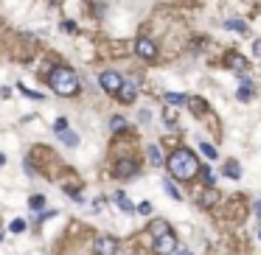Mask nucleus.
I'll return each instance as SVG.
<instances>
[{"label":"nucleus","mask_w":261,"mask_h":255,"mask_svg":"<svg viewBox=\"0 0 261 255\" xmlns=\"http://www.w3.org/2000/svg\"><path fill=\"white\" fill-rule=\"evenodd\" d=\"M239 101H241V104L253 101V84H250V82H244V84L239 87Z\"/></svg>","instance_id":"obj_15"},{"label":"nucleus","mask_w":261,"mask_h":255,"mask_svg":"<svg viewBox=\"0 0 261 255\" xmlns=\"http://www.w3.org/2000/svg\"><path fill=\"white\" fill-rule=\"evenodd\" d=\"M166 194H169V196L174 199V202H180V199H183V194L177 191V188H174V185H171V182H166Z\"/></svg>","instance_id":"obj_23"},{"label":"nucleus","mask_w":261,"mask_h":255,"mask_svg":"<svg viewBox=\"0 0 261 255\" xmlns=\"http://www.w3.org/2000/svg\"><path fill=\"white\" fill-rule=\"evenodd\" d=\"M135 210L141 213V216H149V213H152V202H141V205L135 208Z\"/></svg>","instance_id":"obj_25"},{"label":"nucleus","mask_w":261,"mask_h":255,"mask_svg":"<svg viewBox=\"0 0 261 255\" xmlns=\"http://www.w3.org/2000/svg\"><path fill=\"white\" fill-rule=\"evenodd\" d=\"M253 54H255V59H261V40H255V42H253Z\"/></svg>","instance_id":"obj_29"},{"label":"nucleus","mask_w":261,"mask_h":255,"mask_svg":"<svg viewBox=\"0 0 261 255\" xmlns=\"http://www.w3.org/2000/svg\"><path fill=\"white\" fill-rule=\"evenodd\" d=\"M225 64L230 68V70H236V73H244L247 68H250V62H247V59L241 56L239 50H230V54L225 56Z\"/></svg>","instance_id":"obj_9"},{"label":"nucleus","mask_w":261,"mask_h":255,"mask_svg":"<svg viewBox=\"0 0 261 255\" xmlns=\"http://www.w3.org/2000/svg\"><path fill=\"white\" fill-rule=\"evenodd\" d=\"M9 230H12V233H23V230H26V222H23V219H15L12 224H9Z\"/></svg>","instance_id":"obj_24"},{"label":"nucleus","mask_w":261,"mask_h":255,"mask_svg":"<svg viewBox=\"0 0 261 255\" xmlns=\"http://www.w3.org/2000/svg\"><path fill=\"white\" fill-rule=\"evenodd\" d=\"M62 31H65V34H76V22H73V20H65L62 22Z\"/></svg>","instance_id":"obj_26"},{"label":"nucleus","mask_w":261,"mask_h":255,"mask_svg":"<svg viewBox=\"0 0 261 255\" xmlns=\"http://www.w3.org/2000/svg\"><path fill=\"white\" fill-rule=\"evenodd\" d=\"M171 255H191V250H180V247H177V250H174V252H171Z\"/></svg>","instance_id":"obj_31"},{"label":"nucleus","mask_w":261,"mask_h":255,"mask_svg":"<svg viewBox=\"0 0 261 255\" xmlns=\"http://www.w3.org/2000/svg\"><path fill=\"white\" fill-rule=\"evenodd\" d=\"M121 82H124V78H121L115 70H104V73L99 76V84H101V90H104V92H110V96H115V92H118Z\"/></svg>","instance_id":"obj_4"},{"label":"nucleus","mask_w":261,"mask_h":255,"mask_svg":"<svg viewBox=\"0 0 261 255\" xmlns=\"http://www.w3.org/2000/svg\"><path fill=\"white\" fill-rule=\"evenodd\" d=\"M169 171H171V177H174V180H183V182L194 180V177H197V171H199L197 154H194V152H188V149L174 152V154L169 157Z\"/></svg>","instance_id":"obj_1"},{"label":"nucleus","mask_w":261,"mask_h":255,"mask_svg":"<svg viewBox=\"0 0 261 255\" xmlns=\"http://www.w3.org/2000/svg\"><path fill=\"white\" fill-rule=\"evenodd\" d=\"M59 140H62L65 146H79V135H76V132H71V129L59 132Z\"/></svg>","instance_id":"obj_14"},{"label":"nucleus","mask_w":261,"mask_h":255,"mask_svg":"<svg viewBox=\"0 0 261 255\" xmlns=\"http://www.w3.org/2000/svg\"><path fill=\"white\" fill-rule=\"evenodd\" d=\"M110 129H113V132H124V129H127V118H124V115H113Z\"/></svg>","instance_id":"obj_16"},{"label":"nucleus","mask_w":261,"mask_h":255,"mask_svg":"<svg viewBox=\"0 0 261 255\" xmlns=\"http://www.w3.org/2000/svg\"><path fill=\"white\" fill-rule=\"evenodd\" d=\"M216 202H219V194L213 191V188H211V191H205V196H202V205L205 208H213Z\"/></svg>","instance_id":"obj_20"},{"label":"nucleus","mask_w":261,"mask_h":255,"mask_svg":"<svg viewBox=\"0 0 261 255\" xmlns=\"http://www.w3.org/2000/svg\"><path fill=\"white\" fill-rule=\"evenodd\" d=\"M54 129H57V132H65V129H68V124H65V120H62V118H59V120H57V124H54Z\"/></svg>","instance_id":"obj_30"},{"label":"nucleus","mask_w":261,"mask_h":255,"mask_svg":"<svg viewBox=\"0 0 261 255\" xmlns=\"http://www.w3.org/2000/svg\"><path fill=\"white\" fill-rule=\"evenodd\" d=\"M115 177L118 180H129V177H135L138 174V160H132V157H124V160H118L115 163Z\"/></svg>","instance_id":"obj_5"},{"label":"nucleus","mask_w":261,"mask_h":255,"mask_svg":"<svg viewBox=\"0 0 261 255\" xmlns=\"http://www.w3.org/2000/svg\"><path fill=\"white\" fill-rule=\"evenodd\" d=\"M65 194H68V196H73L76 202H82V194H79L76 188H65Z\"/></svg>","instance_id":"obj_28"},{"label":"nucleus","mask_w":261,"mask_h":255,"mask_svg":"<svg viewBox=\"0 0 261 255\" xmlns=\"http://www.w3.org/2000/svg\"><path fill=\"white\" fill-rule=\"evenodd\" d=\"M93 247H96V255H115L118 252V241L113 236H99Z\"/></svg>","instance_id":"obj_7"},{"label":"nucleus","mask_w":261,"mask_h":255,"mask_svg":"<svg viewBox=\"0 0 261 255\" xmlns=\"http://www.w3.org/2000/svg\"><path fill=\"white\" fill-rule=\"evenodd\" d=\"M163 98L174 106H185V96H180V92H163Z\"/></svg>","instance_id":"obj_17"},{"label":"nucleus","mask_w":261,"mask_h":255,"mask_svg":"<svg viewBox=\"0 0 261 255\" xmlns=\"http://www.w3.org/2000/svg\"><path fill=\"white\" fill-rule=\"evenodd\" d=\"M3 163H6V157H3V154H0V166H3Z\"/></svg>","instance_id":"obj_33"},{"label":"nucleus","mask_w":261,"mask_h":255,"mask_svg":"<svg viewBox=\"0 0 261 255\" xmlns=\"http://www.w3.org/2000/svg\"><path fill=\"white\" fill-rule=\"evenodd\" d=\"M155 250H157L160 255H171V252H174V250H177V238H174V233L169 230V233L157 236V238H155Z\"/></svg>","instance_id":"obj_6"},{"label":"nucleus","mask_w":261,"mask_h":255,"mask_svg":"<svg viewBox=\"0 0 261 255\" xmlns=\"http://www.w3.org/2000/svg\"><path fill=\"white\" fill-rule=\"evenodd\" d=\"M115 96H118L121 104H132L135 96H138V84H135V82H121V87H118Z\"/></svg>","instance_id":"obj_8"},{"label":"nucleus","mask_w":261,"mask_h":255,"mask_svg":"<svg viewBox=\"0 0 261 255\" xmlns=\"http://www.w3.org/2000/svg\"><path fill=\"white\" fill-rule=\"evenodd\" d=\"M255 213H258V216H261V199H258V202H255Z\"/></svg>","instance_id":"obj_32"},{"label":"nucleus","mask_w":261,"mask_h":255,"mask_svg":"<svg viewBox=\"0 0 261 255\" xmlns=\"http://www.w3.org/2000/svg\"><path fill=\"white\" fill-rule=\"evenodd\" d=\"M258 238H261V230H258Z\"/></svg>","instance_id":"obj_34"},{"label":"nucleus","mask_w":261,"mask_h":255,"mask_svg":"<svg viewBox=\"0 0 261 255\" xmlns=\"http://www.w3.org/2000/svg\"><path fill=\"white\" fill-rule=\"evenodd\" d=\"M222 171H225V177H230V180H239V177H241V166L236 163V160L225 163V168H222Z\"/></svg>","instance_id":"obj_12"},{"label":"nucleus","mask_w":261,"mask_h":255,"mask_svg":"<svg viewBox=\"0 0 261 255\" xmlns=\"http://www.w3.org/2000/svg\"><path fill=\"white\" fill-rule=\"evenodd\" d=\"M23 96H29V98H37V101H43V92H34V90H26V87H23Z\"/></svg>","instance_id":"obj_27"},{"label":"nucleus","mask_w":261,"mask_h":255,"mask_svg":"<svg viewBox=\"0 0 261 255\" xmlns=\"http://www.w3.org/2000/svg\"><path fill=\"white\" fill-rule=\"evenodd\" d=\"M29 208H31V210H43V208H45V199L40 196V194H37V196H31V199H29Z\"/></svg>","instance_id":"obj_22"},{"label":"nucleus","mask_w":261,"mask_h":255,"mask_svg":"<svg viewBox=\"0 0 261 255\" xmlns=\"http://www.w3.org/2000/svg\"><path fill=\"white\" fill-rule=\"evenodd\" d=\"M225 28L233 31V34H241V36H244V34H247V22H244V20H227Z\"/></svg>","instance_id":"obj_11"},{"label":"nucleus","mask_w":261,"mask_h":255,"mask_svg":"<svg viewBox=\"0 0 261 255\" xmlns=\"http://www.w3.org/2000/svg\"><path fill=\"white\" fill-rule=\"evenodd\" d=\"M185 106H188L194 115H205V112H208V104H205L202 98H197V96H194V98H185Z\"/></svg>","instance_id":"obj_10"},{"label":"nucleus","mask_w":261,"mask_h":255,"mask_svg":"<svg viewBox=\"0 0 261 255\" xmlns=\"http://www.w3.org/2000/svg\"><path fill=\"white\" fill-rule=\"evenodd\" d=\"M135 54H138L143 62H155L157 59V45L152 42V40H146V36H141V40L135 42Z\"/></svg>","instance_id":"obj_3"},{"label":"nucleus","mask_w":261,"mask_h":255,"mask_svg":"<svg viewBox=\"0 0 261 255\" xmlns=\"http://www.w3.org/2000/svg\"><path fill=\"white\" fill-rule=\"evenodd\" d=\"M149 233H152V236H155V238H157V236L169 233V224H166V222H163V219H155V222H152V224H149Z\"/></svg>","instance_id":"obj_13"},{"label":"nucleus","mask_w":261,"mask_h":255,"mask_svg":"<svg viewBox=\"0 0 261 255\" xmlns=\"http://www.w3.org/2000/svg\"><path fill=\"white\" fill-rule=\"evenodd\" d=\"M115 202H118V208H121L124 213H132V210H135V205L129 202L127 196H124V194H115Z\"/></svg>","instance_id":"obj_19"},{"label":"nucleus","mask_w":261,"mask_h":255,"mask_svg":"<svg viewBox=\"0 0 261 255\" xmlns=\"http://www.w3.org/2000/svg\"><path fill=\"white\" fill-rule=\"evenodd\" d=\"M199 152H202L208 160H216V149H213L211 143H199Z\"/></svg>","instance_id":"obj_21"},{"label":"nucleus","mask_w":261,"mask_h":255,"mask_svg":"<svg viewBox=\"0 0 261 255\" xmlns=\"http://www.w3.org/2000/svg\"><path fill=\"white\" fill-rule=\"evenodd\" d=\"M146 157H149V163H152V166H160V163H163L160 149H157V146H149V149H146Z\"/></svg>","instance_id":"obj_18"},{"label":"nucleus","mask_w":261,"mask_h":255,"mask_svg":"<svg viewBox=\"0 0 261 255\" xmlns=\"http://www.w3.org/2000/svg\"><path fill=\"white\" fill-rule=\"evenodd\" d=\"M51 90L62 96V98H71L79 92V78L71 68H57V70L51 73Z\"/></svg>","instance_id":"obj_2"}]
</instances>
